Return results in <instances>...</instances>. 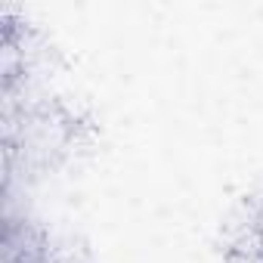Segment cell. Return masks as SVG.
Wrapping results in <instances>:
<instances>
[{"instance_id":"obj_1","label":"cell","mask_w":263,"mask_h":263,"mask_svg":"<svg viewBox=\"0 0 263 263\" xmlns=\"http://www.w3.org/2000/svg\"><path fill=\"white\" fill-rule=\"evenodd\" d=\"M223 263H263L260 257H241V254H223Z\"/></svg>"},{"instance_id":"obj_2","label":"cell","mask_w":263,"mask_h":263,"mask_svg":"<svg viewBox=\"0 0 263 263\" xmlns=\"http://www.w3.org/2000/svg\"><path fill=\"white\" fill-rule=\"evenodd\" d=\"M254 195H257V198H260V220H257V229H260V232H263V186H260V189H257V192H254Z\"/></svg>"},{"instance_id":"obj_3","label":"cell","mask_w":263,"mask_h":263,"mask_svg":"<svg viewBox=\"0 0 263 263\" xmlns=\"http://www.w3.org/2000/svg\"><path fill=\"white\" fill-rule=\"evenodd\" d=\"M260 260H263V241H260Z\"/></svg>"}]
</instances>
